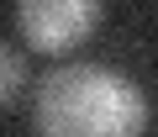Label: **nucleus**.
<instances>
[{
    "label": "nucleus",
    "mask_w": 158,
    "mask_h": 137,
    "mask_svg": "<svg viewBox=\"0 0 158 137\" xmlns=\"http://www.w3.org/2000/svg\"><path fill=\"white\" fill-rule=\"evenodd\" d=\"M37 127L42 137H142L148 100L132 79L79 63V68H58L53 79H42Z\"/></svg>",
    "instance_id": "1"
},
{
    "label": "nucleus",
    "mask_w": 158,
    "mask_h": 137,
    "mask_svg": "<svg viewBox=\"0 0 158 137\" xmlns=\"http://www.w3.org/2000/svg\"><path fill=\"white\" fill-rule=\"evenodd\" d=\"M16 21L32 48L42 53H69L79 48L95 21H100V0H16Z\"/></svg>",
    "instance_id": "2"
},
{
    "label": "nucleus",
    "mask_w": 158,
    "mask_h": 137,
    "mask_svg": "<svg viewBox=\"0 0 158 137\" xmlns=\"http://www.w3.org/2000/svg\"><path fill=\"white\" fill-rule=\"evenodd\" d=\"M21 85H27V63H21V53L0 42V111L21 95Z\"/></svg>",
    "instance_id": "3"
}]
</instances>
